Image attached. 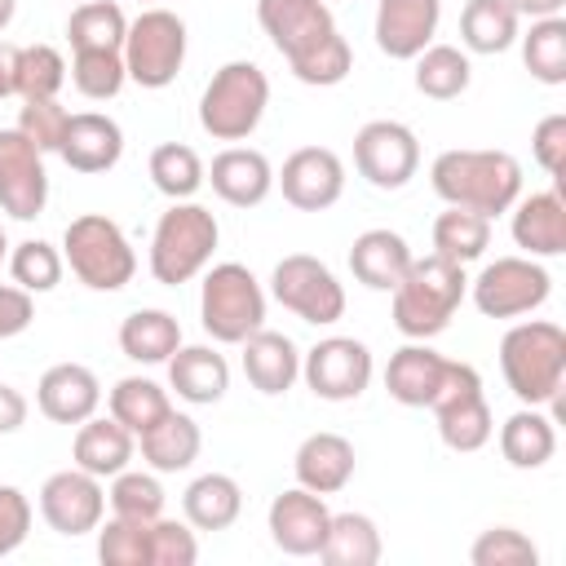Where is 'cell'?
Returning a JSON list of instances; mask_svg holds the SVG:
<instances>
[{"label":"cell","mask_w":566,"mask_h":566,"mask_svg":"<svg viewBox=\"0 0 566 566\" xmlns=\"http://www.w3.org/2000/svg\"><path fill=\"white\" fill-rule=\"evenodd\" d=\"M429 186L451 208L500 217L522 195V164L509 150H442L429 168Z\"/></svg>","instance_id":"obj_1"},{"label":"cell","mask_w":566,"mask_h":566,"mask_svg":"<svg viewBox=\"0 0 566 566\" xmlns=\"http://www.w3.org/2000/svg\"><path fill=\"white\" fill-rule=\"evenodd\" d=\"M464 292H469V274L460 261H447L438 252L411 256L402 283L389 292L394 296V327L407 340H429V336L451 327Z\"/></svg>","instance_id":"obj_2"},{"label":"cell","mask_w":566,"mask_h":566,"mask_svg":"<svg viewBox=\"0 0 566 566\" xmlns=\"http://www.w3.org/2000/svg\"><path fill=\"white\" fill-rule=\"evenodd\" d=\"M500 371L522 407H553L566 385V332L548 318L513 323L500 340Z\"/></svg>","instance_id":"obj_3"},{"label":"cell","mask_w":566,"mask_h":566,"mask_svg":"<svg viewBox=\"0 0 566 566\" xmlns=\"http://www.w3.org/2000/svg\"><path fill=\"white\" fill-rule=\"evenodd\" d=\"M217 239H221V226L203 203L172 199V208L155 221V234H150V274H155V283L181 287L195 274H203L212 252H217Z\"/></svg>","instance_id":"obj_4"},{"label":"cell","mask_w":566,"mask_h":566,"mask_svg":"<svg viewBox=\"0 0 566 566\" xmlns=\"http://www.w3.org/2000/svg\"><path fill=\"white\" fill-rule=\"evenodd\" d=\"M270 106V80L256 62L234 57L221 71H212V80L203 84L199 97V128L212 142H243L256 133L261 115Z\"/></svg>","instance_id":"obj_5"},{"label":"cell","mask_w":566,"mask_h":566,"mask_svg":"<svg viewBox=\"0 0 566 566\" xmlns=\"http://www.w3.org/2000/svg\"><path fill=\"white\" fill-rule=\"evenodd\" d=\"M62 261L93 292H119L137 274V252L119 221L106 212H80L62 234Z\"/></svg>","instance_id":"obj_6"},{"label":"cell","mask_w":566,"mask_h":566,"mask_svg":"<svg viewBox=\"0 0 566 566\" xmlns=\"http://www.w3.org/2000/svg\"><path fill=\"white\" fill-rule=\"evenodd\" d=\"M199 323L217 345H243L256 327H265V292L256 274L239 261L212 265L199 287Z\"/></svg>","instance_id":"obj_7"},{"label":"cell","mask_w":566,"mask_h":566,"mask_svg":"<svg viewBox=\"0 0 566 566\" xmlns=\"http://www.w3.org/2000/svg\"><path fill=\"white\" fill-rule=\"evenodd\" d=\"M124 71L133 84L142 88H168L186 62V22L155 4V9H142L133 22H128V35H124Z\"/></svg>","instance_id":"obj_8"},{"label":"cell","mask_w":566,"mask_h":566,"mask_svg":"<svg viewBox=\"0 0 566 566\" xmlns=\"http://www.w3.org/2000/svg\"><path fill=\"white\" fill-rule=\"evenodd\" d=\"M429 411L438 416V438L442 447L469 455V451H482L495 433V416L486 407V394H482V376L478 367L469 363H447V376H442V389L433 394Z\"/></svg>","instance_id":"obj_9"},{"label":"cell","mask_w":566,"mask_h":566,"mask_svg":"<svg viewBox=\"0 0 566 566\" xmlns=\"http://www.w3.org/2000/svg\"><path fill=\"white\" fill-rule=\"evenodd\" d=\"M473 305L486 318H522L535 314L548 292H553V274L535 261V256H495L491 265L478 270V279H469Z\"/></svg>","instance_id":"obj_10"},{"label":"cell","mask_w":566,"mask_h":566,"mask_svg":"<svg viewBox=\"0 0 566 566\" xmlns=\"http://www.w3.org/2000/svg\"><path fill=\"white\" fill-rule=\"evenodd\" d=\"M270 292L283 310H292L301 323L327 327L336 318H345V287L340 279L310 252H292L274 265L270 274Z\"/></svg>","instance_id":"obj_11"},{"label":"cell","mask_w":566,"mask_h":566,"mask_svg":"<svg viewBox=\"0 0 566 566\" xmlns=\"http://www.w3.org/2000/svg\"><path fill=\"white\" fill-rule=\"evenodd\" d=\"M354 168L376 190H402L420 168V142L398 119H371L354 133Z\"/></svg>","instance_id":"obj_12"},{"label":"cell","mask_w":566,"mask_h":566,"mask_svg":"<svg viewBox=\"0 0 566 566\" xmlns=\"http://www.w3.org/2000/svg\"><path fill=\"white\" fill-rule=\"evenodd\" d=\"M371 349L354 336H327L301 354V376L323 402H354L371 385Z\"/></svg>","instance_id":"obj_13"},{"label":"cell","mask_w":566,"mask_h":566,"mask_svg":"<svg viewBox=\"0 0 566 566\" xmlns=\"http://www.w3.org/2000/svg\"><path fill=\"white\" fill-rule=\"evenodd\" d=\"M49 203L44 150L18 128H0V212L13 221H35Z\"/></svg>","instance_id":"obj_14"},{"label":"cell","mask_w":566,"mask_h":566,"mask_svg":"<svg viewBox=\"0 0 566 566\" xmlns=\"http://www.w3.org/2000/svg\"><path fill=\"white\" fill-rule=\"evenodd\" d=\"M102 513H106V491H102V478L84 473V469H62V473H49L44 486H40V517L57 531V535H88L102 526Z\"/></svg>","instance_id":"obj_15"},{"label":"cell","mask_w":566,"mask_h":566,"mask_svg":"<svg viewBox=\"0 0 566 566\" xmlns=\"http://www.w3.org/2000/svg\"><path fill=\"white\" fill-rule=\"evenodd\" d=\"M256 22L287 66L336 35V18L323 0H256Z\"/></svg>","instance_id":"obj_16"},{"label":"cell","mask_w":566,"mask_h":566,"mask_svg":"<svg viewBox=\"0 0 566 566\" xmlns=\"http://www.w3.org/2000/svg\"><path fill=\"white\" fill-rule=\"evenodd\" d=\"M283 199L301 212H323L345 195V164L336 150L327 146H301L283 159V168L274 172Z\"/></svg>","instance_id":"obj_17"},{"label":"cell","mask_w":566,"mask_h":566,"mask_svg":"<svg viewBox=\"0 0 566 566\" xmlns=\"http://www.w3.org/2000/svg\"><path fill=\"white\" fill-rule=\"evenodd\" d=\"M327 522H332V509L323 504V495L305 486H292L270 500V539L287 557H318L327 539Z\"/></svg>","instance_id":"obj_18"},{"label":"cell","mask_w":566,"mask_h":566,"mask_svg":"<svg viewBox=\"0 0 566 566\" xmlns=\"http://www.w3.org/2000/svg\"><path fill=\"white\" fill-rule=\"evenodd\" d=\"M442 0H376V49L394 62H411L433 44Z\"/></svg>","instance_id":"obj_19"},{"label":"cell","mask_w":566,"mask_h":566,"mask_svg":"<svg viewBox=\"0 0 566 566\" xmlns=\"http://www.w3.org/2000/svg\"><path fill=\"white\" fill-rule=\"evenodd\" d=\"M203 181H212V195L230 208H256L274 190V168L256 146H226L212 168H203Z\"/></svg>","instance_id":"obj_20"},{"label":"cell","mask_w":566,"mask_h":566,"mask_svg":"<svg viewBox=\"0 0 566 566\" xmlns=\"http://www.w3.org/2000/svg\"><path fill=\"white\" fill-rule=\"evenodd\" d=\"M35 402L53 424H84L102 407V385L84 363H53L35 385Z\"/></svg>","instance_id":"obj_21"},{"label":"cell","mask_w":566,"mask_h":566,"mask_svg":"<svg viewBox=\"0 0 566 566\" xmlns=\"http://www.w3.org/2000/svg\"><path fill=\"white\" fill-rule=\"evenodd\" d=\"M513 212V243L522 256H562L566 252V199L562 190H535L517 195Z\"/></svg>","instance_id":"obj_22"},{"label":"cell","mask_w":566,"mask_h":566,"mask_svg":"<svg viewBox=\"0 0 566 566\" xmlns=\"http://www.w3.org/2000/svg\"><path fill=\"white\" fill-rule=\"evenodd\" d=\"M57 155L75 172H106L124 155V128L102 111H80V115L66 119Z\"/></svg>","instance_id":"obj_23"},{"label":"cell","mask_w":566,"mask_h":566,"mask_svg":"<svg viewBox=\"0 0 566 566\" xmlns=\"http://www.w3.org/2000/svg\"><path fill=\"white\" fill-rule=\"evenodd\" d=\"M292 473H296V486H305L314 495H336L354 478V442L332 429H318L296 447Z\"/></svg>","instance_id":"obj_24"},{"label":"cell","mask_w":566,"mask_h":566,"mask_svg":"<svg viewBox=\"0 0 566 566\" xmlns=\"http://www.w3.org/2000/svg\"><path fill=\"white\" fill-rule=\"evenodd\" d=\"M447 363L429 340H407L402 349L389 354V367H385V389L394 402L402 407H429L433 394L442 389V376H447Z\"/></svg>","instance_id":"obj_25"},{"label":"cell","mask_w":566,"mask_h":566,"mask_svg":"<svg viewBox=\"0 0 566 566\" xmlns=\"http://www.w3.org/2000/svg\"><path fill=\"white\" fill-rule=\"evenodd\" d=\"M243 376L256 394L265 398H279L296 385L301 376V349L292 336L283 332H270V327H256L248 340H243Z\"/></svg>","instance_id":"obj_26"},{"label":"cell","mask_w":566,"mask_h":566,"mask_svg":"<svg viewBox=\"0 0 566 566\" xmlns=\"http://www.w3.org/2000/svg\"><path fill=\"white\" fill-rule=\"evenodd\" d=\"M168 385L190 407H212L230 389V363L212 345H181L168 358Z\"/></svg>","instance_id":"obj_27"},{"label":"cell","mask_w":566,"mask_h":566,"mask_svg":"<svg viewBox=\"0 0 566 566\" xmlns=\"http://www.w3.org/2000/svg\"><path fill=\"white\" fill-rule=\"evenodd\" d=\"M71 455H75V469H84L93 478H115L119 469L133 464L137 438L115 416H88L84 424H75Z\"/></svg>","instance_id":"obj_28"},{"label":"cell","mask_w":566,"mask_h":566,"mask_svg":"<svg viewBox=\"0 0 566 566\" xmlns=\"http://www.w3.org/2000/svg\"><path fill=\"white\" fill-rule=\"evenodd\" d=\"M407 265H411L407 239H402L398 230H385V226L363 230V234L354 239V248H349V270H354V279H358L363 287H371V292H394V287L402 283Z\"/></svg>","instance_id":"obj_29"},{"label":"cell","mask_w":566,"mask_h":566,"mask_svg":"<svg viewBox=\"0 0 566 566\" xmlns=\"http://www.w3.org/2000/svg\"><path fill=\"white\" fill-rule=\"evenodd\" d=\"M181 513L195 531H226L243 513V486L230 473H199L181 491Z\"/></svg>","instance_id":"obj_30"},{"label":"cell","mask_w":566,"mask_h":566,"mask_svg":"<svg viewBox=\"0 0 566 566\" xmlns=\"http://www.w3.org/2000/svg\"><path fill=\"white\" fill-rule=\"evenodd\" d=\"M142 460L155 469V473H181L199 460V447H203V433L199 424L186 416V411H168L164 420H155L142 438Z\"/></svg>","instance_id":"obj_31"},{"label":"cell","mask_w":566,"mask_h":566,"mask_svg":"<svg viewBox=\"0 0 566 566\" xmlns=\"http://www.w3.org/2000/svg\"><path fill=\"white\" fill-rule=\"evenodd\" d=\"M557 451V429L553 416H544L539 407H522L500 424V455L513 469H544Z\"/></svg>","instance_id":"obj_32"},{"label":"cell","mask_w":566,"mask_h":566,"mask_svg":"<svg viewBox=\"0 0 566 566\" xmlns=\"http://www.w3.org/2000/svg\"><path fill=\"white\" fill-rule=\"evenodd\" d=\"M119 349L124 358L146 363V367L168 363L181 349V323L168 310H133L119 323Z\"/></svg>","instance_id":"obj_33"},{"label":"cell","mask_w":566,"mask_h":566,"mask_svg":"<svg viewBox=\"0 0 566 566\" xmlns=\"http://www.w3.org/2000/svg\"><path fill=\"white\" fill-rule=\"evenodd\" d=\"M517 13L509 0H469L464 13H460V40L469 53H482V57H495L504 49L517 44Z\"/></svg>","instance_id":"obj_34"},{"label":"cell","mask_w":566,"mask_h":566,"mask_svg":"<svg viewBox=\"0 0 566 566\" xmlns=\"http://www.w3.org/2000/svg\"><path fill=\"white\" fill-rule=\"evenodd\" d=\"M327 566H376L380 562V531L367 513H332L327 539L318 548Z\"/></svg>","instance_id":"obj_35"},{"label":"cell","mask_w":566,"mask_h":566,"mask_svg":"<svg viewBox=\"0 0 566 566\" xmlns=\"http://www.w3.org/2000/svg\"><path fill=\"white\" fill-rule=\"evenodd\" d=\"M106 407H111V416H115L133 438H142L155 420H164V416L172 411L168 389L155 385L150 376H124V380H115V389L106 394Z\"/></svg>","instance_id":"obj_36"},{"label":"cell","mask_w":566,"mask_h":566,"mask_svg":"<svg viewBox=\"0 0 566 566\" xmlns=\"http://www.w3.org/2000/svg\"><path fill=\"white\" fill-rule=\"evenodd\" d=\"M411 62H416V88H420L424 97H433V102L460 97V93L469 88V80H473V62H469V53L455 49V44H429V49H420Z\"/></svg>","instance_id":"obj_37"},{"label":"cell","mask_w":566,"mask_h":566,"mask_svg":"<svg viewBox=\"0 0 566 566\" xmlns=\"http://www.w3.org/2000/svg\"><path fill=\"white\" fill-rule=\"evenodd\" d=\"M128 18L115 0H84L66 18V40L71 53H93V49H124Z\"/></svg>","instance_id":"obj_38"},{"label":"cell","mask_w":566,"mask_h":566,"mask_svg":"<svg viewBox=\"0 0 566 566\" xmlns=\"http://www.w3.org/2000/svg\"><path fill=\"white\" fill-rule=\"evenodd\" d=\"M486 248H491V217L469 212V208H451V203H447V212H438V221H433V252L438 256L469 265Z\"/></svg>","instance_id":"obj_39"},{"label":"cell","mask_w":566,"mask_h":566,"mask_svg":"<svg viewBox=\"0 0 566 566\" xmlns=\"http://www.w3.org/2000/svg\"><path fill=\"white\" fill-rule=\"evenodd\" d=\"M522 40V62L539 84H566V18H535Z\"/></svg>","instance_id":"obj_40"},{"label":"cell","mask_w":566,"mask_h":566,"mask_svg":"<svg viewBox=\"0 0 566 566\" xmlns=\"http://www.w3.org/2000/svg\"><path fill=\"white\" fill-rule=\"evenodd\" d=\"M146 168H150L155 190L168 195V199H195V190L203 186V159H199V150L186 146V142H164V146H155Z\"/></svg>","instance_id":"obj_41"},{"label":"cell","mask_w":566,"mask_h":566,"mask_svg":"<svg viewBox=\"0 0 566 566\" xmlns=\"http://www.w3.org/2000/svg\"><path fill=\"white\" fill-rule=\"evenodd\" d=\"M62 270H66L62 252H57L53 243H44V239H22L18 248H9V274H13V283H18L22 292H31V296L53 292V287L62 283Z\"/></svg>","instance_id":"obj_42"},{"label":"cell","mask_w":566,"mask_h":566,"mask_svg":"<svg viewBox=\"0 0 566 566\" xmlns=\"http://www.w3.org/2000/svg\"><path fill=\"white\" fill-rule=\"evenodd\" d=\"M106 504L115 517H137V522H155L164 513V486L155 473H142V469H119L111 478V491H106Z\"/></svg>","instance_id":"obj_43"},{"label":"cell","mask_w":566,"mask_h":566,"mask_svg":"<svg viewBox=\"0 0 566 566\" xmlns=\"http://www.w3.org/2000/svg\"><path fill=\"white\" fill-rule=\"evenodd\" d=\"M128 71H124V53L119 49H93V53H75L71 57V84L88 97V102H111L119 97Z\"/></svg>","instance_id":"obj_44"},{"label":"cell","mask_w":566,"mask_h":566,"mask_svg":"<svg viewBox=\"0 0 566 566\" xmlns=\"http://www.w3.org/2000/svg\"><path fill=\"white\" fill-rule=\"evenodd\" d=\"M66 84V57L53 44H27L18 53V97L35 102V97H57Z\"/></svg>","instance_id":"obj_45"},{"label":"cell","mask_w":566,"mask_h":566,"mask_svg":"<svg viewBox=\"0 0 566 566\" xmlns=\"http://www.w3.org/2000/svg\"><path fill=\"white\" fill-rule=\"evenodd\" d=\"M97 557L106 566H150V522L111 517L97 526Z\"/></svg>","instance_id":"obj_46"},{"label":"cell","mask_w":566,"mask_h":566,"mask_svg":"<svg viewBox=\"0 0 566 566\" xmlns=\"http://www.w3.org/2000/svg\"><path fill=\"white\" fill-rule=\"evenodd\" d=\"M469 562L473 566H535L539 562V548L517 526H491V531H482L473 539Z\"/></svg>","instance_id":"obj_47"},{"label":"cell","mask_w":566,"mask_h":566,"mask_svg":"<svg viewBox=\"0 0 566 566\" xmlns=\"http://www.w3.org/2000/svg\"><path fill=\"white\" fill-rule=\"evenodd\" d=\"M349 71H354V53H349V44H345L340 31H336L332 40H323L314 53H305L301 62H292V75H296L301 84H314V88H332V84H340Z\"/></svg>","instance_id":"obj_48"},{"label":"cell","mask_w":566,"mask_h":566,"mask_svg":"<svg viewBox=\"0 0 566 566\" xmlns=\"http://www.w3.org/2000/svg\"><path fill=\"white\" fill-rule=\"evenodd\" d=\"M66 119H71V111H66L57 97H35V102H22L18 124H13V128H18L27 142H35V146L49 155V150H57V146H62Z\"/></svg>","instance_id":"obj_49"},{"label":"cell","mask_w":566,"mask_h":566,"mask_svg":"<svg viewBox=\"0 0 566 566\" xmlns=\"http://www.w3.org/2000/svg\"><path fill=\"white\" fill-rule=\"evenodd\" d=\"M195 557H199V539L190 522H172L159 513L150 522V566H195Z\"/></svg>","instance_id":"obj_50"},{"label":"cell","mask_w":566,"mask_h":566,"mask_svg":"<svg viewBox=\"0 0 566 566\" xmlns=\"http://www.w3.org/2000/svg\"><path fill=\"white\" fill-rule=\"evenodd\" d=\"M531 155H535V164L557 181V190H562V172H566V115L562 111H553V115H544L539 124H535V133H531Z\"/></svg>","instance_id":"obj_51"},{"label":"cell","mask_w":566,"mask_h":566,"mask_svg":"<svg viewBox=\"0 0 566 566\" xmlns=\"http://www.w3.org/2000/svg\"><path fill=\"white\" fill-rule=\"evenodd\" d=\"M31 531V500L18 486H0V557H9Z\"/></svg>","instance_id":"obj_52"},{"label":"cell","mask_w":566,"mask_h":566,"mask_svg":"<svg viewBox=\"0 0 566 566\" xmlns=\"http://www.w3.org/2000/svg\"><path fill=\"white\" fill-rule=\"evenodd\" d=\"M31 318H35V301H31V292H22L18 283H0V340L27 332Z\"/></svg>","instance_id":"obj_53"},{"label":"cell","mask_w":566,"mask_h":566,"mask_svg":"<svg viewBox=\"0 0 566 566\" xmlns=\"http://www.w3.org/2000/svg\"><path fill=\"white\" fill-rule=\"evenodd\" d=\"M22 424H27V398L13 385L0 380V438L4 433H18Z\"/></svg>","instance_id":"obj_54"},{"label":"cell","mask_w":566,"mask_h":566,"mask_svg":"<svg viewBox=\"0 0 566 566\" xmlns=\"http://www.w3.org/2000/svg\"><path fill=\"white\" fill-rule=\"evenodd\" d=\"M18 53H22L18 44L0 40V102L18 93Z\"/></svg>","instance_id":"obj_55"},{"label":"cell","mask_w":566,"mask_h":566,"mask_svg":"<svg viewBox=\"0 0 566 566\" xmlns=\"http://www.w3.org/2000/svg\"><path fill=\"white\" fill-rule=\"evenodd\" d=\"M509 4H513L517 18H531L535 22V18H557L566 0H509Z\"/></svg>","instance_id":"obj_56"},{"label":"cell","mask_w":566,"mask_h":566,"mask_svg":"<svg viewBox=\"0 0 566 566\" xmlns=\"http://www.w3.org/2000/svg\"><path fill=\"white\" fill-rule=\"evenodd\" d=\"M13 13H18V0H0V31L13 22Z\"/></svg>","instance_id":"obj_57"},{"label":"cell","mask_w":566,"mask_h":566,"mask_svg":"<svg viewBox=\"0 0 566 566\" xmlns=\"http://www.w3.org/2000/svg\"><path fill=\"white\" fill-rule=\"evenodd\" d=\"M0 261H9V239H4V221H0Z\"/></svg>","instance_id":"obj_58"}]
</instances>
